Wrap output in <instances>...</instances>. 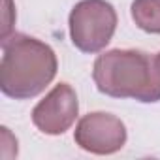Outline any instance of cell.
<instances>
[{"instance_id":"obj_1","label":"cell","mask_w":160,"mask_h":160,"mask_svg":"<svg viewBox=\"0 0 160 160\" xmlns=\"http://www.w3.org/2000/svg\"><path fill=\"white\" fill-rule=\"evenodd\" d=\"M55 51L27 34L13 32L2 40L0 89L10 98L28 100L45 91L57 75Z\"/></svg>"},{"instance_id":"obj_4","label":"cell","mask_w":160,"mask_h":160,"mask_svg":"<svg viewBox=\"0 0 160 160\" xmlns=\"http://www.w3.org/2000/svg\"><path fill=\"white\" fill-rule=\"evenodd\" d=\"M73 139L87 152L113 154L126 143V126L119 117L111 113L94 111L81 117L75 126Z\"/></svg>"},{"instance_id":"obj_7","label":"cell","mask_w":160,"mask_h":160,"mask_svg":"<svg viewBox=\"0 0 160 160\" xmlns=\"http://www.w3.org/2000/svg\"><path fill=\"white\" fill-rule=\"evenodd\" d=\"M15 21V8L12 4V0H4V28H2V40L10 36L12 25Z\"/></svg>"},{"instance_id":"obj_2","label":"cell","mask_w":160,"mask_h":160,"mask_svg":"<svg viewBox=\"0 0 160 160\" xmlns=\"http://www.w3.org/2000/svg\"><path fill=\"white\" fill-rule=\"evenodd\" d=\"M92 79L106 96L134 98L145 104L158 102L160 53L151 57L136 49H111L94 60Z\"/></svg>"},{"instance_id":"obj_6","label":"cell","mask_w":160,"mask_h":160,"mask_svg":"<svg viewBox=\"0 0 160 160\" xmlns=\"http://www.w3.org/2000/svg\"><path fill=\"white\" fill-rule=\"evenodd\" d=\"M132 19L143 32L160 34V0H134Z\"/></svg>"},{"instance_id":"obj_5","label":"cell","mask_w":160,"mask_h":160,"mask_svg":"<svg viewBox=\"0 0 160 160\" xmlns=\"http://www.w3.org/2000/svg\"><path fill=\"white\" fill-rule=\"evenodd\" d=\"M79 102L75 91L68 83H58L32 109L34 126L47 136L64 134L77 119Z\"/></svg>"},{"instance_id":"obj_3","label":"cell","mask_w":160,"mask_h":160,"mask_svg":"<svg viewBox=\"0 0 160 160\" xmlns=\"http://www.w3.org/2000/svg\"><path fill=\"white\" fill-rule=\"evenodd\" d=\"M70 36L83 53L102 51L117 28V12L106 0H81L70 12Z\"/></svg>"}]
</instances>
